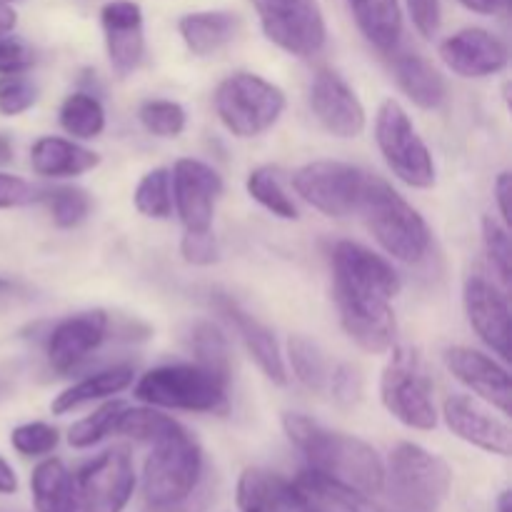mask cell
Masks as SVG:
<instances>
[{"mask_svg": "<svg viewBox=\"0 0 512 512\" xmlns=\"http://www.w3.org/2000/svg\"><path fill=\"white\" fill-rule=\"evenodd\" d=\"M283 430L315 473L370 498L385 490V463L365 440L325 428L303 413H285Z\"/></svg>", "mask_w": 512, "mask_h": 512, "instance_id": "6da1fadb", "label": "cell"}, {"mask_svg": "<svg viewBox=\"0 0 512 512\" xmlns=\"http://www.w3.org/2000/svg\"><path fill=\"white\" fill-rule=\"evenodd\" d=\"M358 210L380 248L400 263L415 265L428 255L433 233L423 215L378 175H368Z\"/></svg>", "mask_w": 512, "mask_h": 512, "instance_id": "7a4b0ae2", "label": "cell"}, {"mask_svg": "<svg viewBox=\"0 0 512 512\" xmlns=\"http://www.w3.org/2000/svg\"><path fill=\"white\" fill-rule=\"evenodd\" d=\"M228 385L198 363L160 365L135 385V398L150 408L225 415L230 410Z\"/></svg>", "mask_w": 512, "mask_h": 512, "instance_id": "3957f363", "label": "cell"}, {"mask_svg": "<svg viewBox=\"0 0 512 512\" xmlns=\"http://www.w3.org/2000/svg\"><path fill=\"white\" fill-rule=\"evenodd\" d=\"M215 115L235 138L268 133L285 113V93L255 73H233L215 88Z\"/></svg>", "mask_w": 512, "mask_h": 512, "instance_id": "277c9868", "label": "cell"}, {"mask_svg": "<svg viewBox=\"0 0 512 512\" xmlns=\"http://www.w3.org/2000/svg\"><path fill=\"white\" fill-rule=\"evenodd\" d=\"M408 512H435L448 500L453 473L440 455L418 443H400L385 465V488Z\"/></svg>", "mask_w": 512, "mask_h": 512, "instance_id": "5b68a950", "label": "cell"}, {"mask_svg": "<svg viewBox=\"0 0 512 512\" xmlns=\"http://www.w3.org/2000/svg\"><path fill=\"white\" fill-rule=\"evenodd\" d=\"M435 388L423 358L410 345L393 348L380 378V400L395 420L413 430H433L438 425Z\"/></svg>", "mask_w": 512, "mask_h": 512, "instance_id": "8992f818", "label": "cell"}, {"mask_svg": "<svg viewBox=\"0 0 512 512\" xmlns=\"http://www.w3.org/2000/svg\"><path fill=\"white\" fill-rule=\"evenodd\" d=\"M203 478V450L185 428L153 443L143 465L145 505L185 503Z\"/></svg>", "mask_w": 512, "mask_h": 512, "instance_id": "52a82bcc", "label": "cell"}, {"mask_svg": "<svg viewBox=\"0 0 512 512\" xmlns=\"http://www.w3.org/2000/svg\"><path fill=\"white\" fill-rule=\"evenodd\" d=\"M375 143L385 163L398 180L410 188H433L435 160L425 140L415 130L413 120L398 100L388 98L380 103L375 115Z\"/></svg>", "mask_w": 512, "mask_h": 512, "instance_id": "ba28073f", "label": "cell"}, {"mask_svg": "<svg viewBox=\"0 0 512 512\" xmlns=\"http://www.w3.org/2000/svg\"><path fill=\"white\" fill-rule=\"evenodd\" d=\"M265 38L295 58H313L325 48L328 25L318 0H250Z\"/></svg>", "mask_w": 512, "mask_h": 512, "instance_id": "9c48e42d", "label": "cell"}, {"mask_svg": "<svg viewBox=\"0 0 512 512\" xmlns=\"http://www.w3.org/2000/svg\"><path fill=\"white\" fill-rule=\"evenodd\" d=\"M368 173L340 160H313L295 170L293 188L300 198L328 218L355 213L363 198Z\"/></svg>", "mask_w": 512, "mask_h": 512, "instance_id": "30bf717a", "label": "cell"}, {"mask_svg": "<svg viewBox=\"0 0 512 512\" xmlns=\"http://www.w3.org/2000/svg\"><path fill=\"white\" fill-rule=\"evenodd\" d=\"M73 478L78 512H123L135 493L133 458L125 448L105 450Z\"/></svg>", "mask_w": 512, "mask_h": 512, "instance_id": "8fae6325", "label": "cell"}, {"mask_svg": "<svg viewBox=\"0 0 512 512\" xmlns=\"http://www.w3.org/2000/svg\"><path fill=\"white\" fill-rule=\"evenodd\" d=\"M333 263V293L363 295L393 303L400 293V275L390 260L353 240H340L330 253Z\"/></svg>", "mask_w": 512, "mask_h": 512, "instance_id": "7c38bea8", "label": "cell"}, {"mask_svg": "<svg viewBox=\"0 0 512 512\" xmlns=\"http://www.w3.org/2000/svg\"><path fill=\"white\" fill-rule=\"evenodd\" d=\"M173 205L188 233L213 230L215 200L223 193V178L208 163L195 158H180L170 173Z\"/></svg>", "mask_w": 512, "mask_h": 512, "instance_id": "4fadbf2b", "label": "cell"}, {"mask_svg": "<svg viewBox=\"0 0 512 512\" xmlns=\"http://www.w3.org/2000/svg\"><path fill=\"white\" fill-rule=\"evenodd\" d=\"M465 313H468L470 328L478 338L500 355L510 360V303L508 293L495 280L475 273L465 280L463 288Z\"/></svg>", "mask_w": 512, "mask_h": 512, "instance_id": "5bb4252c", "label": "cell"}, {"mask_svg": "<svg viewBox=\"0 0 512 512\" xmlns=\"http://www.w3.org/2000/svg\"><path fill=\"white\" fill-rule=\"evenodd\" d=\"M443 420L453 435L490 455L510 458L512 430L508 420L498 418L480 400L470 395H448L443 403Z\"/></svg>", "mask_w": 512, "mask_h": 512, "instance_id": "9a60e30c", "label": "cell"}, {"mask_svg": "<svg viewBox=\"0 0 512 512\" xmlns=\"http://www.w3.org/2000/svg\"><path fill=\"white\" fill-rule=\"evenodd\" d=\"M310 108L318 123L335 138H358L368 115L355 90L335 70H320L310 85Z\"/></svg>", "mask_w": 512, "mask_h": 512, "instance_id": "2e32d148", "label": "cell"}, {"mask_svg": "<svg viewBox=\"0 0 512 512\" xmlns=\"http://www.w3.org/2000/svg\"><path fill=\"white\" fill-rule=\"evenodd\" d=\"M333 295L335 305H338L340 325H343L348 338L358 348L373 355L393 350L395 335H398V323H395V313L388 300L360 298V295L343 293Z\"/></svg>", "mask_w": 512, "mask_h": 512, "instance_id": "e0dca14e", "label": "cell"}, {"mask_svg": "<svg viewBox=\"0 0 512 512\" xmlns=\"http://www.w3.org/2000/svg\"><path fill=\"white\" fill-rule=\"evenodd\" d=\"M110 318L105 310H85L60 320L48 335V363L55 373H73L103 345Z\"/></svg>", "mask_w": 512, "mask_h": 512, "instance_id": "ac0fdd59", "label": "cell"}, {"mask_svg": "<svg viewBox=\"0 0 512 512\" xmlns=\"http://www.w3.org/2000/svg\"><path fill=\"white\" fill-rule=\"evenodd\" d=\"M110 68L118 78H128L145 58L143 8L135 0H110L100 10Z\"/></svg>", "mask_w": 512, "mask_h": 512, "instance_id": "d6986e66", "label": "cell"}, {"mask_svg": "<svg viewBox=\"0 0 512 512\" xmlns=\"http://www.w3.org/2000/svg\"><path fill=\"white\" fill-rule=\"evenodd\" d=\"M445 368L453 373L458 383L473 390L480 400L500 410V415L508 418L512 403V385L510 373L495 358L485 355L483 350L465 348V345H453L443 355Z\"/></svg>", "mask_w": 512, "mask_h": 512, "instance_id": "ffe728a7", "label": "cell"}, {"mask_svg": "<svg viewBox=\"0 0 512 512\" xmlns=\"http://www.w3.org/2000/svg\"><path fill=\"white\" fill-rule=\"evenodd\" d=\"M440 58L460 78H490L508 68V45L485 28H463L440 43Z\"/></svg>", "mask_w": 512, "mask_h": 512, "instance_id": "44dd1931", "label": "cell"}, {"mask_svg": "<svg viewBox=\"0 0 512 512\" xmlns=\"http://www.w3.org/2000/svg\"><path fill=\"white\" fill-rule=\"evenodd\" d=\"M210 305L233 325L235 333L243 340L248 355L255 360V365L263 370L265 378L275 385H288V368H285V358L283 353H280V345L278 340H275L273 330L265 328L258 318H253L248 310L240 308V305L225 293H213Z\"/></svg>", "mask_w": 512, "mask_h": 512, "instance_id": "7402d4cb", "label": "cell"}, {"mask_svg": "<svg viewBox=\"0 0 512 512\" xmlns=\"http://www.w3.org/2000/svg\"><path fill=\"white\" fill-rule=\"evenodd\" d=\"M293 483L295 495L310 512H388L380 508L370 495L358 493L343 483L325 478L315 470H303Z\"/></svg>", "mask_w": 512, "mask_h": 512, "instance_id": "603a6c76", "label": "cell"}, {"mask_svg": "<svg viewBox=\"0 0 512 512\" xmlns=\"http://www.w3.org/2000/svg\"><path fill=\"white\" fill-rule=\"evenodd\" d=\"M240 28L243 20L230 10H198V13H185L178 20V33L185 48L198 58H208L233 43Z\"/></svg>", "mask_w": 512, "mask_h": 512, "instance_id": "cb8c5ba5", "label": "cell"}, {"mask_svg": "<svg viewBox=\"0 0 512 512\" xmlns=\"http://www.w3.org/2000/svg\"><path fill=\"white\" fill-rule=\"evenodd\" d=\"M30 165L43 178H75L98 168L100 155L73 140L45 135L30 148Z\"/></svg>", "mask_w": 512, "mask_h": 512, "instance_id": "d4e9b609", "label": "cell"}, {"mask_svg": "<svg viewBox=\"0 0 512 512\" xmlns=\"http://www.w3.org/2000/svg\"><path fill=\"white\" fill-rule=\"evenodd\" d=\"M398 88L423 110H438L448 98V83L428 58L418 53H400L393 58Z\"/></svg>", "mask_w": 512, "mask_h": 512, "instance_id": "484cf974", "label": "cell"}, {"mask_svg": "<svg viewBox=\"0 0 512 512\" xmlns=\"http://www.w3.org/2000/svg\"><path fill=\"white\" fill-rule=\"evenodd\" d=\"M355 25L380 53H395L403 38V10L400 0H345Z\"/></svg>", "mask_w": 512, "mask_h": 512, "instance_id": "4316f807", "label": "cell"}, {"mask_svg": "<svg viewBox=\"0 0 512 512\" xmlns=\"http://www.w3.org/2000/svg\"><path fill=\"white\" fill-rule=\"evenodd\" d=\"M133 378V365H113V368H105L100 373L88 375V378L78 380L75 385L65 388L60 395H55V400L50 403V413L68 415L73 410L83 408V405L95 403V400L113 398V395L128 390L133 385Z\"/></svg>", "mask_w": 512, "mask_h": 512, "instance_id": "83f0119b", "label": "cell"}, {"mask_svg": "<svg viewBox=\"0 0 512 512\" xmlns=\"http://www.w3.org/2000/svg\"><path fill=\"white\" fill-rule=\"evenodd\" d=\"M35 512H78L75 478L63 460H43L30 475Z\"/></svg>", "mask_w": 512, "mask_h": 512, "instance_id": "f1b7e54d", "label": "cell"}, {"mask_svg": "<svg viewBox=\"0 0 512 512\" xmlns=\"http://www.w3.org/2000/svg\"><path fill=\"white\" fill-rule=\"evenodd\" d=\"M290 495V480L265 468L243 470L238 480L240 512H283Z\"/></svg>", "mask_w": 512, "mask_h": 512, "instance_id": "f546056e", "label": "cell"}, {"mask_svg": "<svg viewBox=\"0 0 512 512\" xmlns=\"http://www.w3.org/2000/svg\"><path fill=\"white\" fill-rule=\"evenodd\" d=\"M188 345L195 355V363L203 365L205 370L215 373L218 378H223L225 383H230V375H233L230 345L218 325L210 323V320H198V323H193L188 333Z\"/></svg>", "mask_w": 512, "mask_h": 512, "instance_id": "4dcf8cb0", "label": "cell"}, {"mask_svg": "<svg viewBox=\"0 0 512 512\" xmlns=\"http://www.w3.org/2000/svg\"><path fill=\"white\" fill-rule=\"evenodd\" d=\"M245 188L248 195L258 205H263L270 215L280 220H298V205L290 198L288 190H285L283 178H280L278 168L273 165H260V168L250 170L248 180H245Z\"/></svg>", "mask_w": 512, "mask_h": 512, "instance_id": "1f68e13d", "label": "cell"}, {"mask_svg": "<svg viewBox=\"0 0 512 512\" xmlns=\"http://www.w3.org/2000/svg\"><path fill=\"white\" fill-rule=\"evenodd\" d=\"M60 128L80 140L98 138L105 130V108L93 93H70L60 105Z\"/></svg>", "mask_w": 512, "mask_h": 512, "instance_id": "d6a6232c", "label": "cell"}, {"mask_svg": "<svg viewBox=\"0 0 512 512\" xmlns=\"http://www.w3.org/2000/svg\"><path fill=\"white\" fill-rule=\"evenodd\" d=\"M288 363L293 368L295 380L305 390H310V393H323L328 388V360H325L323 350H320V345L315 340L305 338V335H293L288 340Z\"/></svg>", "mask_w": 512, "mask_h": 512, "instance_id": "836d02e7", "label": "cell"}, {"mask_svg": "<svg viewBox=\"0 0 512 512\" xmlns=\"http://www.w3.org/2000/svg\"><path fill=\"white\" fill-rule=\"evenodd\" d=\"M183 425L178 420H173L170 415H163L155 408H125L123 415L115 423L113 435H123V438L135 440V443H158V440L168 438L175 430H180Z\"/></svg>", "mask_w": 512, "mask_h": 512, "instance_id": "e575fe53", "label": "cell"}, {"mask_svg": "<svg viewBox=\"0 0 512 512\" xmlns=\"http://www.w3.org/2000/svg\"><path fill=\"white\" fill-rule=\"evenodd\" d=\"M133 203L140 215L153 220H165L173 215V185H170V170L155 168L140 178L133 193Z\"/></svg>", "mask_w": 512, "mask_h": 512, "instance_id": "d590c367", "label": "cell"}, {"mask_svg": "<svg viewBox=\"0 0 512 512\" xmlns=\"http://www.w3.org/2000/svg\"><path fill=\"white\" fill-rule=\"evenodd\" d=\"M125 408H128V405H125L123 400L108 398L98 410H93L88 418L78 420V423L68 430V443L78 450L93 448V445L103 443L108 435H113L115 423H118V418L123 415Z\"/></svg>", "mask_w": 512, "mask_h": 512, "instance_id": "8d00e7d4", "label": "cell"}, {"mask_svg": "<svg viewBox=\"0 0 512 512\" xmlns=\"http://www.w3.org/2000/svg\"><path fill=\"white\" fill-rule=\"evenodd\" d=\"M138 118L143 128L155 138H178L188 125V113L175 100H145L138 110Z\"/></svg>", "mask_w": 512, "mask_h": 512, "instance_id": "74e56055", "label": "cell"}, {"mask_svg": "<svg viewBox=\"0 0 512 512\" xmlns=\"http://www.w3.org/2000/svg\"><path fill=\"white\" fill-rule=\"evenodd\" d=\"M48 203H50V215H53V223L58 228H78L90 213V198L85 190L73 188V185H63V188L50 190Z\"/></svg>", "mask_w": 512, "mask_h": 512, "instance_id": "f35d334b", "label": "cell"}, {"mask_svg": "<svg viewBox=\"0 0 512 512\" xmlns=\"http://www.w3.org/2000/svg\"><path fill=\"white\" fill-rule=\"evenodd\" d=\"M483 248L493 268L498 270L500 280L508 288L510 285V260H512V245H510V228L503 220L483 218Z\"/></svg>", "mask_w": 512, "mask_h": 512, "instance_id": "ab89813d", "label": "cell"}, {"mask_svg": "<svg viewBox=\"0 0 512 512\" xmlns=\"http://www.w3.org/2000/svg\"><path fill=\"white\" fill-rule=\"evenodd\" d=\"M60 435L53 425L48 423H23L18 428H13L10 433V445L18 450L25 458H40V455H48L58 448Z\"/></svg>", "mask_w": 512, "mask_h": 512, "instance_id": "60d3db41", "label": "cell"}, {"mask_svg": "<svg viewBox=\"0 0 512 512\" xmlns=\"http://www.w3.org/2000/svg\"><path fill=\"white\" fill-rule=\"evenodd\" d=\"M38 100V85L25 73L0 75V115H23Z\"/></svg>", "mask_w": 512, "mask_h": 512, "instance_id": "b9f144b4", "label": "cell"}, {"mask_svg": "<svg viewBox=\"0 0 512 512\" xmlns=\"http://www.w3.org/2000/svg\"><path fill=\"white\" fill-rule=\"evenodd\" d=\"M328 388L340 408H355L365 395V378L358 365L338 363L330 373Z\"/></svg>", "mask_w": 512, "mask_h": 512, "instance_id": "7bdbcfd3", "label": "cell"}, {"mask_svg": "<svg viewBox=\"0 0 512 512\" xmlns=\"http://www.w3.org/2000/svg\"><path fill=\"white\" fill-rule=\"evenodd\" d=\"M180 253H183L185 263L198 265V268H208V265H215L220 260V248L213 230H200V233H188L185 230Z\"/></svg>", "mask_w": 512, "mask_h": 512, "instance_id": "ee69618b", "label": "cell"}, {"mask_svg": "<svg viewBox=\"0 0 512 512\" xmlns=\"http://www.w3.org/2000/svg\"><path fill=\"white\" fill-rule=\"evenodd\" d=\"M43 190L38 185L28 183L25 178H18V175L0 173V210L8 208H23V205L38 203L43 200Z\"/></svg>", "mask_w": 512, "mask_h": 512, "instance_id": "f6af8a7d", "label": "cell"}, {"mask_svg": "<svg viewBox=\"0 0 512 512\" xmlns=\"http://www.w3.org/2000/svg\"><path fill=\"white\" fill-rule=\"evenodd\" d=\"M33 50L13 35H0V75L28 73L33 65Z\"/></svg>", "mask_w": 512, "mask_h": 512, "instance_id": "bcb514c9", "label": "cell"}, {"mask_svg": "<svg viewBox=\"0 0 512 512\" xmlns=\"http://www.w3.org/2000/svg\"><path fill=\"white\" fill-rule=\"evenodd\" d=\"M408 3V13L413 18L415 30L423 38H433L438 35L440 23H443V5L440 0H405Z\"/></svg>", "mask_w": 512, "mask_h": 512, "instance_id": "7dc6e473", "label": "cell"}, {"mask_svg": "<svg viewBox=\"0 0 512 512\" xmlns=\"http://www.w3.org/2000/svg\"><path fill=\"white\" fill-rule=\"evenodd\" d=\"M495 200H498V210H500V220L510 228L512 218H510V173H500L498 180H495Z\"/></svg>", "mask_w": 512, "mask_h": 512, "instance_id": "c3c4849f", "label": "cell"}, {"mask_svg": "<svg viewBox=\"0 0 512 512\" xmlns=\"http://www.w3.org/2000/svg\"><path fill=\"white\" fill-rule=\"evenodd\" d=\"M18 493V475H15L13 465L0 455V495H15Z\"/></svg>", "mask_w": 512, "mask_h": 512, "instance_id": "681fc988", "label": "cell"}, {"mask_svg": "<svg viewBox=\"0 0 512 512\" xmlns=\"http://www.w3.org/2000/svg\"><path fill=\"white\" fill-rule=\"evenodd\" d=\"M463 8L473 10V13H480V15H495L498 10L505 8V3L508 0H458Z\"/></svg>", "mask_w": 512, "mask_h": 512, "instance_id": "f907efd6", "label": "cell"}, {"mask_svg": "<svg viewBox=\"0 0 512 512\" xmlns=\"http://www.w3.org/2000/svg\"><path fill=\"white\" fill-rule=\"evenodd\" d=\"M15 25H18V13L13 10V5L0 0V35L13 33Z\"/></svg>", "mask_w": 512, "mask_h": 512, "instance_id": "816d5d0a", "label": "cell"}, {"mask_svg": "<svg viewBox=\"0 0 512 512\" xmlns=\"http://www.w3.org/2000/svg\"><path fill=\"white\" fill-rule=\"evenodd\" d=\"M283 512H310L308 508H305L303 503H300V498H298V495H295V490H293V483H290V495H288V503H285Z\"/></svg>", "mask_w": 512, "mask_h": 512, "instance_id": "f5cc1de1", "label": "cell"}, {"mask_svg": "<svg viewBox=\"0 0 512 512\" xmlns=\"http://www.w3.org/2000/svg\"><path fill=\"white\" fill-rule=\"evenodd\" d=\"M13 158V145H10L8 135H0V165L8 163Z\"/></svg>", "mask_w": 512, "mask_h": 512, "instance_id": "db71d44e", "label": "cell"}, {"mask_svg": "<svg viewBox=\"0 0 512 512\" xmlns=\"http://www.w3.org/2000/svg\"><path fill=\"white\" fill-rule=\"evenodd\" d=\"M145 512H190L185 508V503H178V505H148Z\"/></svg>", "mask_w": 512, "mask_h": 512, "instance_id": "11a10c76", "label": "cell"}, {"mask_svg": "<svg viewBox=\"0 0 512 512\" xmlns=\"http://www.w3.org/2000/svg\"><path fill=\"white\" fill-rule=\"evenodd\" d=\"M512 508V495L510 490H503V493L498 495V512H510Z\"/></svg>", "mask_w": 512, "mask_h": 512, "instance_id": "9f6ffc18", "label": "cell"}, {"mask_svg": "<svg viewBox=\"0 0 512 512\" xmlns=\"http://www.w3.org/2000/svg\"><path fill=\"white\" fill-rule=\"evenodd\" d=\"M10 288H13V283L5 278H0V293H5V290H10Z\"/></svg>", "mask_w": 512, "mask_h": 512, "instance_id": "6f0895ef", "label": "cell"}, {"mask_svg": "<svg viewBox=\"0 0 512 512\" xmlns=\"http://www.w3.org/2000/svg\"><path fill=\"white\" fill-rule=\"evenodd\" d=\"M0 512H25V510H10V508H0Z\"/></svg>", "mask_w": 512, "mask_h": 512, "instance_id": "680465c9", "label": "cell"}, {"mask_svg": "<svg viewBox=\"0 0 512 512\" xmlns=\"http://www.w3.org/2000/svg\"><path fill=\"white\" fill-rule=\"evenodd\" d=\"M5 3H15V0H5Z\"/></svg>", "mask_w": 512, "mask_h": 512, "instance_id": "91938a15", "label": "cell"}]
</instances>
